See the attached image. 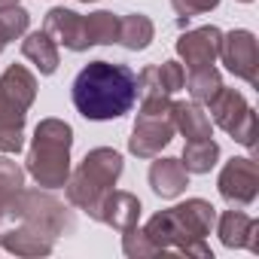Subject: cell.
I'll return each instance as SVG.
<instances>
[{
    "instance_id": "cell-10",
    "label": "cell",
    "mask_w": 259,
    "mask_h": 259,
    "mask_svg": "<svg viewBox=\"0 0 259 259\" xmlns=\"http://www.w3.org/2000/svg\"><path fill=\"white\" fill-rule=\"evenodd\" d=\"M213 226H217L220 241H223L229 250L247 247L250 253H259V223H256L250 213H244V207H232V210L220 213Z\"/></svg>"
},
{
    "instance_id": "cell-14",
    "label": "cell",
    "mask_w": 259,
    "mask_h": 259,
    "mask_svg": "<svg viewBox=\"0 0 259 259\" xmlns=\"http://www.w3.org/2000/svg\"><path fill=\"white\" fill-rule=\"evenodd\" d=\"M171 119H174V128L186 141H207L210 138L213 122L201 110L198 101H171Z\"/></svg>"
},
{
    "instance_id": "cell-20",
    "label": "cell",
    "mask_w": 259,
    "mask_h": 259,
    "mask_svg": "<svg viewBox=\"0 0 259 259\" xmlns=\"http://www.w3.org/2000/svg\"><path fill=\"white\" fill-rule=\"evenodd\" d=\"M153 22L144 16V13H132V16H119V40L128 52H141L153 43Z\"/></svg>"
},
{
    "instance_id": "cell-11",
    "label": "cell",
    "mask_w": 259,
    "mask_h": 259,
    "mask_svg": "<svg viewBox=\"0 0 259 259\" xmlns=\"http://www.w3.org/2000/svg\"><path fill=\"white\" fill-rule=\"evenodd\" d=\"M43 31L64 49L70 52H85L89 43H85V25H82V16L73 13V10H64V7H55L46 13V22H43Z\"/></svg>"
},
{
    "instance_id": "cell-21",
    "label": "cell",
    "mask_w": 259,
    "mask_h": 259,
    "mask_svg": "<svg viewBox=\"0 0 259 259\" xmlns=\"http://www.w3.org/2000/svg\"><path fill=\"white\" fill-rule=\"evenodd\" d=\"M174 210H177V217L186 223V229H189L192 235H198V238H207L210 229H213V223H217V210H213V204L204 201V198H189V201L177 204Z\"/></svg>"
},
{
    "instance_id": "cell-13",
    "label": "cell",
    "mask_w": 259,
    "mask_h": 259,
    "mask_svg": "<svg viewBox=\"0 0 259 259\" xmlns=\"http://www.w3.org/2000/svg\"><path fill=\"white\" fill-rule=\"evenodd\" d=\"M0 247L16 256H49L55 241L25 223H16V226L10 223L7 229H0Z\"/></svg>"
},
{
    "instance_id": "cell-9",
    "label": "cell",
    "mask_w": 259,
    "mask_h": 259,
    "mask_svg": "<svg viewBox=\"0 0 259 259\" xmlns=\"http://www.w3.org/2000/svg\"><path fill=\"white\" fill-rule=\"evenodd\" d=\"M220 40H223V31L213 28V25L186 31V34H180V40H177V55L186 61L189 70H195V67H210V64L220 58Z\"/></svg>"
},
{
    "instance_id": "cell-22",
    "label": "cell",
    "mask_w": 259,
    "mask_h": 259,
    "mask_svg": "<svg viewBox=\"0 0 259 259\" xmlns=\"http://www.w3.org/2000/svg\"><path fill=\"white\" fill-rule=\"evenodd\" d=\"M82 25H85L89 46H110L119 40V16L110 10H98L92 16H82Z\"/></svg>"
},
{
    "instance_id": "cell-2",
    "label": "cell",
    "mask_w": 259,
    "mask_h": 259,
    "mask_svg": "<svg viewBox=\"0 0 259 259\" xmlns=\"http://www.w3.org/2000/svg\"><path fill=\"white\" fill-rule=\"evenodd\" d=\"M70 147L73 128L64 119H43L34 128L25 171L46 189H58L70 177Z\"/></svg>"
},
{
    "instance_id": "cell-25",
    "label": "cell",
    "mask_w": 259,
    "mask_h": 259,
    "mask_svg": "<svg viewBox=\"0 0 259 259\" xmlns=\"http://www.w3.org/2000/svg\"><path fill=\"white\" fill-rule=\"evenodd\" d=\"M28 25H31V16H28L25 7H19V4H0V52L7 49L10 40L25 37Z\"/></svg>"
},
{
    "instance_id": "cell-33",
    "label": "cell",
    "mask_w": 259,
    "mask_h": 259,
    "mask_svg": "<svg viewBox=\"0 0 259 259\" xmlns=\"http://www.w3.org/2000/svg\"><path fill=\"white\" fill-rule=\"evenodd\" d=\"M241 4H253V0H241Z\"/></svg>"
},
{
    "instance_id": "cell-3",
    "label": "cell",
    "mask_w": 259,
    "mask_h": 259,
    "mask_svg": "<svg viewBox=\"0 0 259 259\" xmlns=\"http://www.w3.org/2000/svg\"><path fill=\"white\" fill-rule=\"evenodd\" d=\"M122 174V156L110 147H98L92 153H85V159L79 162L76 171H70L67 177V201L79 210H85L92 220H98L101 201L104 195L116 186Z\"/></svg>"
},
{
    "instance_id": "cell-4",
    "label": "cell",
    "mask_w": 259,
    "mask_h": 259,
    "mask_svg": "<svg viewBox=\"0 0 259 259\" xmlns=\"http://www.w3.org/2000/svg\"><path fill=\"white\" fill-rule=\"evenodd\" d=\"M138 101H141V110L132 128V138H128V150L138 159H156L177 135L171 119V95H150Z\"/></svg>"
},
{
    "instance_id": "cell-8",
    "label": "cell",
    "mask_w": 259,
    "mask_h": 259,
    "mask_svg": "<svg viewBox=\"0 0 259 259\" xmlns=\"http://www.w3.org/2000/svg\"><path fill=\"white\" fill-rule=\"evenodd\" d=\"M217 189L220 195L232 204V207H247L256 201L259 195V168L253 159H229L220 171V180H217Z\"/></svg>"
},
{
    "instance_id": "cell-1",
    "label": "cell",
    "mask_w": 259,
    "mask_h": 259,
    "mask_svg": "<svg viewBox=\"0 0 259 259\" xmlns=\"http://www.w3.org/2000/svg\"><path fill=\"white\" fill-rule=\"evenodd\" d=\"M73 107L92 122L119 119L138 104V73L128 64L89 61L73 79Z\"/></svg>"
},
{
    "instance_id": "cell-12",
    "label": "cell",
    "mask_w": 259,
    "mask_h": 259,
    "mask_svg": "<svg viewBox=\"0 0 259 259\" xmlns=\"http://www.w3.org/2000/svg\"><path fill=\"white\" fill-rule=\"evenodd\" d=\"M141 220V198L125 192V189H110L101 201V210H98V223H107L110 229L116 232H128L135 229Z\"/></svg>"
},
{
    "instance_id": "cell-31",
    "label": "cell",
    "mask_w": 259,
    "mask_h": 259,
    "mask_svg": "<svg viewBox=\"0 0 259 259\" xmlns=\"http://www.w3.org/2000/svg\"><path fill=\"white\" fill-rule=\"evenodd\" d=\"M0 4H19V0H0Z\"/></svg>"
},
{
    "instance_id": "cell-15",
    "label": "cell",
    "mask_w": 259,
    "mask_h": 259,
    "mask_svg": "<svg viewBox=\"0 0 259 259\" xmlns=\"http://www.w3.org/2000/svg\"><path fill=\"white\" fill-rule=\"evenodd\" d=\"M150 186L162 198H177L189 186V171L180 159H156L150 165Z\"/></svg>"
},
{
    "instance_id": "cell-24",
    "label": "cell",
    "mask_w": 259,
    "mask_h": 259,
    "mask_svg": "<svg viewBox=\"0 0 259 259\" xmlns=\"http://www.w3.org/2000/svg\"><path fill=\"white\" fill-rule=\"evenodd\" d=\"M183 89L192 95V101L207 104V101L223 89V76H220V70H217L213 64H210V67H195V70H189Z\"/></svg>"
},
{
    "instance_id": "cell-7",
    "label": "cell",
    "mask_w": 259,
    "mask_h": 259,
    "mask_svg": "<svg viewBox=\"0 0 259 259\" xmlns=\"http://www.w3.org/2000/svg\"><path fill=\"white\" fill-rule=\"evenodd\" d=\"M220 58L226 70H232L238 79H244L247 85H259V43L250 31L238 28V31L223 34Z\"/></svg>"
},
{
    "instance_id": "cell-17",
    "label": "cell",
    "mask_w": 259,
    "mask_h": 259,
    "mask_svg": "<svg viewBox=\"0 0 259 259\" xmlns=\"http://www.w3.org/2000/svg\"><path fill=\"white\" fill-rule=\"evenodd\" d=\"M22 55L43 73H55L58 70V43L46 34V31H34V34H25L22 40Z\"/></svg>"
},
{
    "instance_id": "cell-23",
    "label": "cell",
    "mask_w": 259,
    "mask_h": 259,
    "mask_svg": "<svg viewBox=\"0 0 259 259\" xmlns=\"http://www.w3.org/2000/svg\"><path fill=\"white\" fill-rule=\"evenodd\" d=\"M183 168L189 174H207L217 162H220V144L217 141H186L183 147Z\"/></svg>"
},
{
    "instance_id": "cell-27",
    "label": "cell",
    "mask_w": 259,
    "mask_h": 259,
    "mask_svg": "<svg viewBox=\"0 0 259 259\" xmlns=\"http://www.w3.org/2000/svg\"><path fill=\"white\" fill-rule=\"evenodd\" d=\"M156 76H159V85H162V92H165V95L180 92V89H183V82H186V70H183V64H180V61H162V64L156 67Z\"/></svg>"
},
{
    "instance_id": "cell-6",
    "label": "cell",
    "mask_w": 259,
    "mask_h": 259,
    "mask_svg": "<svg viewBox=\"0 0 259 259\" xmlns=\"http://www.w3.org/2000/svg\"><path fill=\"white\" fill-rule=\"evenodd\" d=\"M144 232H147V238L156 244V250H159V253L201 256V259H210V256H213V253H210V247L204 244V238L192 235V232L186 229V223L177 217V210H174V207H168V210H162V213L150 217V223L144 226Z\"/></svg>"
},
{
    "instance_id": "cell-28",
    "label": "cell",
    "mask_w": 259,
    "mask_h": 259,
    "mask_svg": "<svg viewBox=\"0 0 259 259\" xmlns=\"http://www.w3.org/2000/svg\"><path fill=\"white\" fill-rule=\"evenodd\" d=\"M25 116L28 110H22L4 89H0V125H16V128H25Z\"/></svg>"
},
{
    "instance_id": "cell-32",
    "label": "cell",
    "mask_w": 259,
    "mask_h": 259,
    "mask_svg": "<svg viewBox=\"0 0 259 259\" xmlns=\"http://www.w3.org/2000/svg\"><path fill=\"white\" fill-rule=\"evenodd\" d=\"M79 4H92V0H79Z\"/></svg>"
},
{
    "instance_id": "cell-26",
    "label": "cell",
    "mask_w": 259,
    "mask_h": 259,
    "mask_svg": "<svg viewBox=\"0 0 259 259\" xmlns=\"http://www.w3.org/2000/svg\"><path fill=\"white\" fill-rule=\"evenodd\" d=\"M122 250H125V256H159V250H156V244L147 238V232L144 229H128V232H122Z\"/></svg>"
},
{
    "instance_id": "cell-5",
    "label": "cell",
    "mask_w": 259,
    "mask_h": 259,
    "mask_svg": "<svg viewBox=\"0 0 259 259\" xmlns=\"http://www.w3.org/2000/svg\"><path fill=\"white\" fill-rule=\"evenodd\" d=\"M10 223H25L43 235H49L52 241L73 232V213L55 201L49 192H40V189H22L13 201V210H10Z\"/></svg>"
},
{
    "instance_id": "cell-18",
    "label": "cell",
    "mask_w": 259,
    "mask_h": 259,
    "mask_svg": "<svg viewBox=\"0 0 259 259\" xmlns=\"http://www.w3.org/2000/svg\"><path fill=\"white\" fill-rule=\"evenodd\" d=\"M22 189H25V168L10 156H4L0 159V229L10 226V210Z\"/></svg>"
},
{
    "instance_id": "cell-16",
    "label": "cell",
    "mask_w": 259,
    "mask_h": 259,
    "mask_svg": "<svg viewBox=\"0 0 259 259\" xmlns=\"http://www.w3.org/2000/svg\"><path fill=\"white\" fill-rule=\"evenodd\" d=\"M210 122L213 125H220L223 128V132H235V128H238V122L244 119V113L250 110V104H247V98L241 95V92H235V89H220L210 101Z\"/></svg>"
},
{
    "instance_id": "cell-19",
    "label": "cell",
    "mask_w": 259,
    "mask_h": 259,
    "mask_svg": "<svg viewBox=\"0 0 259 259\" xmlns=\"http://www.w3.org/2000/svg\"><path fill=\"white\" fill-rule=\"evenodd\" d=\"M0 89H4L22 110H31V104L37 98V76L25 64H13L0 76Z\"/></svg>"
},
{
    "instance_id": "cell-30",
    "label": "cell",
    "mask_w": 259,
    "mask_h": 259,
    "mask_svg": "<svg viewBox=\"0 0 259 259\" xmlns=\"http://www.w3.org/2000/svg\"><path fill=\"white\" fill-rule=\"evenodd\" d=\"M232 138H235L241 147H247V150L256 147V110H253V107L244 113V119L238 122V128L232 132Z\"/></svg>"
},
{
    "instance_id": "cell-29",
    "label": "cell",
    "mask_w": 259,
    "mask_h": 259,
    "mask_svg": "<svg viewBox=\"0 0 259 259\" xmlns=\"http://www.w3.org/2000/svg\"><path fill=\"white\" fill-rule=\"evenodd\" d=\"M171 7L180 19H192V16H204V13L217 10L220 0H171Z\"/></svg>"
}]
</instances>
